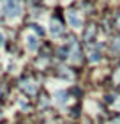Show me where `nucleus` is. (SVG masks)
I'll return each mask as SVG.
<instances>
[{"mask_svg": "<svg viewBox=\"0 0 120 124\" xmlns=\"http://www.w3.org/2000/svg\"><path fill=\"white\" fill-rule=\"evenodd\" d=\"M32 29L35 30V32H39V34H42V32H44V30H42V29H41L39 25H32Z\"/></svg>", "mask_w": 120, "mask_h": 124, "instance_id": "obj_6", "label": "nucleus"}, {"mask_svg": "<svg viewBox=\"0 0 120 124\" xmlns=\"http://www.w3.org/2000/svg\"><path fill=\"white\" fill-rule=\"evenodd\" d=\"M28 48H30V50H35L37 48V39L34 37V36L28 37Z\"/></svg>", "mask_w": 120, "mask_h": 124, "instance_id": "obj_4", "label": "nucleus"}, {"mask_svg": "<svg viewBox=\"0 0 120 124\" xmlns=\"http://www.w3.org/2000/svg\"><path fill=\"white\" fill-rule=\"evenodd\" d=\"M115 48H120V39H117V43H115Z\"/></svg>", "mask_w": 120, "mask_h": 124, "instance_id": "obj_8", "label": "nucleus"}, {"mask_svg": "<svg viewBox=\"0 0 120 124\" xmlns=\"http://www.w3.org/2000/svg\"><path fill=\"white\" fill-rule=\"evenodd\" d=\"M115 122H117V124H120V117H118V119H117V121H115Z\"/></svg>", "mask_w": 120, "mask_h": 124, "instance_id": "obj_10", "label": "nucleus"}, {"mask_svg": "<svg viewBox=\"0 0 120 124\" xmlns=\"http://www.w3.org/2000/svg\"><path fill=\"white\" fill-rule=\"evenodd\" d=\"M62 25L58 23V21H51V34H53V36H60L62 34Z\"/></svg>", "mask_w": 120, "mask_h": 124, "instance_id": "obj_3", "label": "nucleus"}, {"mask_svg": "<svg viewBox=\"0 0 120 124\" xmlns=\"http://www.w3.org/2000/svg\"><path fill=\"white\" fill-rule=\"evenodd\" d=\"M2 44H4V36L0 34V46H2Z\"/></svg>", "mask_w": 120, "mask_h": 124, "instance_id": "obj_9", "label": "nucleus"}, {"mask_svg": "<svg viewBox=\"0 0 120 124\" xmlns=\"http://www.w3.org/2000/svg\"><path fill=\"white\" fill-rule=\"evenodd\" d=\"M94 32H95V29H94V27H90V29L87 30V36H85V39H90V37L94 36Z\"/></svg>", "mask_w": 120, "mask_h": 124, "instance_id": "obj_5", "label": "nucleus"}, {"mask_svg": "<svg viewBox=\"0 0 120 124\" xmlns=\"http://www.w3.org/2000/svg\"><path fill=\"white\" fill-rule=\"evenodd\" d=\"M67 18H69V23L72 27H81V21H79L76 11H69V13H67Z\"/></svg>", "mask_w": 120, "mask_h": 124, "instance_id": "obj_2", "label": "nucleus"}, {"mask_svg": "<svg viewBox=\"0 0 120 124\" xmlns=\"http://www.w3.org/2000/svg\"><path fill=\"white\" fill-rule=\"evenodd\" d=\"M90 60H99V53H92V57H90Z\"/></svg>", "mask_w": 120, "mask_h": 124, "instance_id": "obj_7", "label": "nucleus"}, {"mask_svg": "<svg viewBox=\"0 0 120 124\" xmlns=\"http://www.w3.org/2000/svg\"><path fill=\"white\" fill-rule=\"evenodd\" d=\"M2 11H4V14L7 16V18H16V16H20V13H21L20 0H4Z\"/></svg>", "mask_w": 120, "mask_h": 124, "instance_id": "obj_1", "label": "nucleus"}]
</instances>
